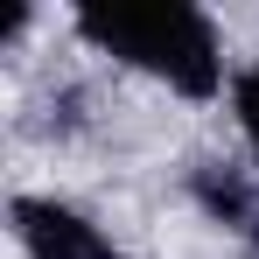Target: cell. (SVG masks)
I'll use <instances>...</instances> for the list:
<instances>
[{
	"mask_svg": "<svg viewBox=\"0 0 259 259\" xmlns=\"http://www.w3.org/2000/svg\"><path fill=\"white\" fill-rule=\"evenodd\" d=\"M14 231H21L28 259H126L84 210L49 203V196H14Z\"/></svg>",
	"mask_w": 259,
	"mask_h": 259,
	"instance_id": "2",
	"label": "cell"
},
{
	"mask_svg": "<svg viewBox=\"0 0 259 259\" xmlns=\"http://www.w3.org/2000/svg\"><path fill=\"white\" fill-rule=\"evenodd\" d=\"M189 189H196V203L217 217V224H231L245 245L259 252V196H252V182L238 168H224V161H203V168L189 175Z\"/></svg>",
	"mask_w": 259,
	"mask_h": 259,
	"instance_id": "3",
	"label": "cell"
},
{
	"mask_svg": "<svg viewBox=\"0 0 259 259\" xmlns=\"http://www.w3.org/2000/svg\"><path fill=\"white\" fill-rule=\"evenodd\" d=\"M77 35L91 49L133 63V70L161 77L182 98H210L224 84V56H217L210 14H196L182 0H84L77 7Z\"/></svg>",
	"mask_w": 259,
	"mask_h": 259,
	"instance_id": "1",
	"label": "cell"
},
{
	"mask_svg": "<svg viewBox=\"0 0 259 259\" xmlns=\"http://www.w3.org/2000/svg\"><path fill=\"white\" fill-rule=\"evenodd\" d=\"M231 105H238V126H245V140H252V154H259V63L231 84Z\"/></svg>",
	"mask_w": 259,
	"mask_h": 259,
	"instance_id": "4",
	"label": "cell"
}]
</instances>
